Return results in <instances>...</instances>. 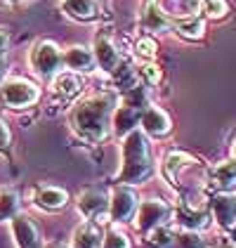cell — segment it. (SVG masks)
I'll use <instances>...</instances> for the list:
<instances>
[{
	"label": "cell",
	"instance_id": "obj_3",
	"mask_svg": "<svg viewBox=\"0 0 236 248\" xmlns=\"http://www.w3.org/2000/svg\"><path fill=\"white\" fill-rule=\"evenodd\" d=\"M0 102L10 109H26L38 102V88L26 78H10L0 85Z\"/></svg>",
	"mask_w": 236,
	"mask_h": 248
},
{
	"label": "cell",
	"instance_id": "obj_16",
	"mask_svg": "<svg viewBox=\"0 0 236 248\" xmlns=\"http://www.w3.org/2000/svg\"><path fill=\"white\" fill-rule=\"evenodd\" d=\"M33 201L45 210H59L66 206L69 194L61 189V187H40V189L36 191V196H33Z\"/></svg>",
	"mask_w": 236,
	"mask_h": 248
},
{
	"label": "cell",
	"instance_id": "obj_29",
	"mask_svg": "<svg viewBox=\"0 0 236 248\" xmlns=\"http://www.w3.org/2000/svg\"><path fill=\"white\" fill-rule=\"evenodd\" d=\"M7 50V31L5 29H0V55Z\"/></svg>",
	"mask_w": 236,
	"mask_h": 248
},
{
	"label": "cell",
	"instance_id": "obj_2",
	"mask_svg": "<svg viewBox=\"0 0 236 248\" xmlns=\"http://www.w3.org/2000/svg\"><path fill=\"white\" fill-rule=\"evenodd\" d=\"M154 175L151 152L142 130H130L123 140V168L118 175L120 185H139Z\"/></svg>",
	"mask_w": 236,
	"mask_h": 248
},
{
	"label": "cell",
	"instance_id": "obj_28",
	"mask_svg": "<svg viewBox=\"0 0 236 248\" xmlns=\"http://www.w3.org/2000/svg\"><path fill=\"white\" fill-rule=\"evenodd\" d=\"M10 142H12V135H10V128L0 121V152H5L7 147H10Z\"/></svg>",
	"mask_w": 236,
	"mask_h": 248
},
{
	"label": "cell",
	"instance_id": "obj_6",
	"mask_svg": "<svg viewBox=\"0 0 236 248\" xmlns=\"http://www.w3.org/2000/svg\"><path fill=\"white\" fill-rule=\"evenodd\" d=\"M78 210L90 220V222H97L104 225L109 220V196L102 189H85L78 196Z\"/></svg>",
	"mask_w": 236,
	"mask_h": 248
},
{
	"label": "cell",
	"instance_id": "obj_17",
	"mask_svg": "<svg viewBox=\"0 0 236 248\" xmlns=\"http://www.w3.org/2000/svg\"><path fill=\"white\" fill-rule=\"evenodd\" d=\"M213 180H215V187L220 191H232L236 187V161H222V163H217L213 166Z\"/></svg>",
	"mask_w": 236,
	"mask_h": 248
},
{
	"label": "cell",
	"instance_id": "obj_12",
	"mask_svg": "<svg viewBox=\"0 0 236 248\" xmlns=\"http://www.w3.org/2000/svg\"><path fill=\"white\" fill-rule=\"evenodd\" d=\"M61 64H66V69L78 74V71H90L95 66V57H92V50H88L85 45H71L61 55Z\"/></svg>",
	"mask_w": 236,
	"mask_h": 248
},
{
	"label": "cell",
	"instance_id": "obj_31",
	"mask_svg": "<svg viewBox=\"0 0 236 248\" xmlns=\"http://www.w3.org/2000/svg\"><path fill=\"white\" fill-rule=\"evenodd\" d=\"M45 248H69V246H64V244H59V241H55V244H47Z\"/></svg>",
	"mask_w": 236,
	"mask_h": 248
},
{
	"label": "cell",
	"instance_id": "obj_25",
	"mask_svg": "<svg viewBox=\"0 0 236 248\" xmlns=\"http://www.w3.org/2000/svg\"><path fill=\"white\" fill-rule=\"evenodd\" d=\"M102 248H130V241L123 232L118 229H109L102 239Z\"/></svg>",
	"mask_w": 236,
	"mask_h": 248
},
{
	"label": "cell",
	"instance_id": "obj_5",
	"mask_svg": "<svg viewBox=\"0 0 236 248\" xmlns=\"http://www.w3.org/2000/svg\"><path fill=\"white\" fill-rule=\"evenodd\" d=\"M170 206L165 203V201H161V199H149V201H144V203H139L137 210H135V229L139 232H151L154 227H161V225H165L168 222V217H170Z\"/></svg>",
	"mask_w": 236,
	"mask_h": 248
},
{
	"label": "cell",
	"instance_id": "obj_27",
	"mask_svg": "<svg viewBox=\"0 0 236 248\" xmlns=\"http://www.w3.org/2000/svg\"><path fill=\"white\" fill-rule=\"evenodd\" d=\"M139 74H142V78H144L149 85H158V83H161V76H163L161 69H158L156 64H151V62H147V64L139 69Z\"/></svg>",
	"mask_w": 236,
	"mask_h": 248
},
{
	"label": "cell",
	"instance_id": "obj_21",
	"mask_svg": "<svg viewBox=\"0 0 236 248\" xmlns=\"http://www.w3.org/2000/svg\"><path fill=\"white\" fill-rule=\"evenodd\" d=\"M177 33L187 40H201L206 33V21L201 17H189L184 21H177Z\"/></svg>",
	"mask_w": 236,
	"mask_h": 248
},
{
	"label": "cell",
	"instance_id": "obj_26",
	"mask_svg": "<svg viewBox=\"0 0 236 248\" xmlns=\"http://www.w3.org/2000/svg\"><path fill=\"white\" fill-rule=\"evenodd\" d=\"M203 12L210 19H222L229 12V5H227V0H203Z\"/></svg>",
	"mask_w": 236,
	"mask_h": 248
},
{
	"label": "cell",
	"instance_id": "obj_7",
	"mask_svg": "<svg viewBox=\"0 0 236 248\" xmlns=\"http://www.w3.org/2000/svg\"><path fill=\"white\" fill-rule=\"evenodd\" d=\"M137 206H139L137 194L128 185H120V187L114 189L111 199H109V217L114 222H125V220H130L135 215Z\"/></svg>",
	"mask_w": 236,
	"mask_h": 248
},
{
	"label": "cell",
	"instance_id": "obj_19",
	"mask_svg": "<svg viewBox=\"0 0 236 248\" xmlns=\"http://www.w3.org/2000/svg\"><path fill=\"white\" fill-rule=\"evenodd\" d=\"M61 10L74 19L88 21L97 17V0H64Z\"/></svg>",
	"mask_w": 236,
	"mask_h": 248
},
{
	"label": "cell",
	"instance_id": "obj_13",
	"mask_svg": "<svg viewBox=\"0 0 236 248\" xmlns=\"http://www.w3.org/2000/svg\"><path fill=\"white\" fill-rule=\"evenodd\" d=\"M142 19H144V26H147L149 31H168V29L175 26L173 17L158 5L156 0H149V2H147Z\"/></svg>",
	"mask_w": 236,
	"mask_h": 248
},
{
	"label": "cell",
	"instance_id": "obj_32",
	"mask_svg": "<svg viewBox=\"0 0 236 248\" xmlns=\"http://www.w3.org/2000/svg\"><path fill=\"white\" fill-rule=\"evenodd\" d=\"M232 158L236 161V144H232Z\"/></svg>",
	"mask_w": 236,
	"mask_h": 248
},
{
	"label": "cell",
	"instance_id": "obj_20",
	"mask_svg": "<svg viewBox=\"0 0 236 248\" xmlns=\"http://www.w3.org/2000/svg\"><path fill=\"white\" fill-rule=\"evenodd\" d=\"M147 246L149 248H175V232L168 229L165 225L154 227L147 232Z\"/></svg>",
	"mask_w": 236,
	"mask_h": 248
},
{
	"label": "cell",
	"instance_id": "obj_1",
	"mask_svg": "<svg viewBox=\"0 0 236 248\" xmlns=\"http://www.w3.org/2000/svg\"><path fill=\"white\" fill-rule=\"evenodd\" d=\"M116 107L114 95H95L71 109V128L88 142H102L109 135L111 116Z\"/></svg>",
	"mask_w": 236,
	"mask_h": 248
},
{
	"label": "cell",
	"instance_id": "obj_23",
	"mask_svg": "<svg viewBox=\"0 0 236 248\" xmlns=\"http://www.w3.org/2000/svg\"><path fill=\"white\" fill-rule=\"evenodd\" d=\"M175 248H206V241H203V236L198 232L187 229L179 236H175Z\"/></svg>",
	"mask_w": 236,
	"mask_h": 248
},
{
	"label": "cell",
	"instance_id": "obj_8",
	"mask_svg": "<svg viewBox=\"0 0 236 248\" xmlns=\"http://www.w3.org/2000/svg\"><path fill=\"white\" fill-rule=\"evenodd\" d=\"M92 57L102 71H114L118 64H120V55H118V47L114 38L109 33H97L95 36V45H92Z\"/></svg>",
	"mask_w": 236,
	"mask_h": 248
},
{
	"label": "cell",
	"instance_id": "obj_24",
	"mask_svg": "<svg viewBox=\"0 0 236 248\" xmlns=\"http://www.w3.org/2000/svg\"><path fill=\"white\" fill-rule=\"evenodd\" d=\"M135 52H137V57L147 59V62H151V59H156L158 43L151 38V36H144V38L137 40V45H135Z\"/></svg>",
	"mask_w": 236,
	"mask_h": 248
},
{
	"label": "cell",
	"instance_id": "obj_9",
	"mask_svg": "<svg viewBox=\"0 0 236 248\" xmlns=\"http://www.w3.org/2000/svg\"><path fill=\"white\" fill-rule=\"evenodd\" d=\"M12 234H15L19 248H43L40 232H38V227H36V222H33L29 215L17 213V215L12 217Z\"/></svg>",
	"mask_w": 236,
	"mask_h": 248
},
{
	"label": "cell",
	"instance_id": "obj_10",
	"mask_svg": "<svg viewBox=\"0 0 236 248\" xmlns=\"http://www.w3.org/2000/svg\"><path fill=\"white\" fill-rule=\"evenodd\" d=\"M139 123H142V128H144V133L154 135V137H161V135H168L170 133V116L165 114L163 109H158V107H149V109H144L142 111V118H139Z\"/></svg>",
	"mask_w": 236,
	"mask_h": 248
},
{
	"label": "cell",
	"instance_id": "obj_30",
	"mask_svg": "<svg viewBox=\"0 0 236 248\" xmlns=\"http://www.w3.org/2000/svg\"><path fill=\"white\" fill-rule=\"evenodd\" d=\"M5 74H7V62L0 57V83H2V78H5Z\"/></svg>",
	"mask_w": 236,
	"mask_h": 248
},
{
	"label": "cell",
	"instance_id": "obj_11",
	"mask_svg": "<svg viewBox=\"0 0 236 248\" xmlns=\"http://www.w3.org/2000/svg\"><path fill=\"white\" fill-rule=\"evenodd\" d=\"M210 208H213V215L222 227L229 229L236 225V196H232L229 191H222L220 196H215L210 201Z\"/></svg>",
	"mask_w": 236,
	"mask_h": 248
},
{
	"label": "cell",
	"instance_id": "obj_15",
	"mask_svg": "<svg viewBox=\"0 0 236 248\" xmlns=\"http://www.w3.org/2000/svg\"><path fill=\"white\" fill-rule=\"evenodd\" d=\"M102 239H104L102 227L88 220L74 232V248H102Z\"/></svg>",
	"mask_w": 236,
	"mask_h": 248
},
{
	"label": "cell",
	"instance_id": "obj_4",
	"mask_svg": "<svg viewBox=\"0 0 236 248\" xmlns=\"http://www.w3.org/2000/svg\"><path fill=\"white\" fill-rule=\"evenodd\" d=\"M31 66L43 78L57 76L61 66V50L52 40H38L31 50Z\"/></svg>",
	"mask_w": 236,
	"mask_h": 248
},
{
	"label": "cell",
	"instance_id": "obj_18",
	"mask_svg": "<svg viewBox=\"0 0 236 248\" xmlns=\"http://www.w3.org/2000/svg\"><path fill=\"white\" fill-rule=\"evenodd\" d=\"M52 90H55L61 99H71V97H76L80 90H83V80H80L74 71H64V74H57V76H55Z\"/></svg>",
	"mask_w": 236,
	"mask_h": 248
},
{
	"label": "cell",
	"instance_id": "obj_22",
	"mask_svg": "<svg viewBox=\"0 0 236 248\" xmlns=\"http://www.w3.org/2000/svg\"><path fill=\"white\" fill-rule=\"evenodd\" d=\"M19 213V196L17 191H2L0 194V222L12 220Z\"/></svg>",
	"mask_w": 236,
	"mask_h": 248
},
{
	"label": "cell",
	"instance_id": "obj_14",
	"mask_svg": "<svg viewBox=\"0 0 236 248\" xmlns=\"http://www.w3.org/2000/svg\"><path fill=\"white\" fill-rule=\"evenodd\" d=\"M142 111L144 109H137V107H130V104H123V107H118L116 111H114V130L116 135H128L130 130H135L139 123V118H142Z\"/></svg>",
	"mask_w": 236,
	"mask_h": 248
}]
</instances>
